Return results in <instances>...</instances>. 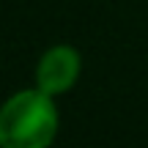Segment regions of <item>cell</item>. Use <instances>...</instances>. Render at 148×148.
<instances>
[{"label":"cell","instance_id":"6da1fadb","mask_svg":"<svg viewBox=\"0 0 148 148\" xmlns=\"http://www.w3.org/2000/svg\"><path fill=\"white\" fill-rule=\"evenodd\" d=\"M58 132V112L49 93L22 90L0 110V148H47Z\"/></svg>","mask_w":148,"mask_h":148},{"label":"cell","instance_id":"7a4b0ae2","mask_svg":"<svg viewBox=\"0 0 148 148\" xmlns=\"http://www.w3.org/2000/svg\"><path fill=\"white\" fill-rule=\"evenodd\" d=\"M79 74V55L74 47H52L41 60H38L36 69V82L44 93L55 96L63 93L74 85Z\"/></svg>","mask_w":148,"mask_h":148}]
</instances>
